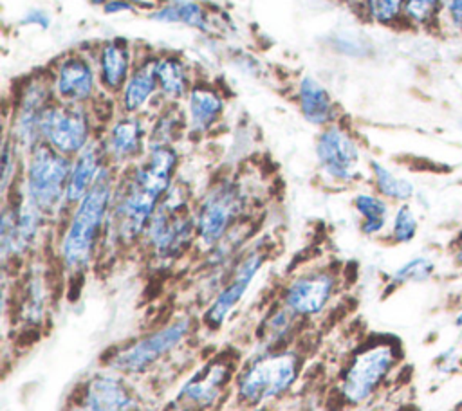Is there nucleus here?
Returning <instances> with one entry per match:
<instances>
[{
  "label": "nucleus",
  "instance_id": "nucleus-1",
  "mask_svg": "<svg viewBox=\"0 0 462 411\" xmlns=\"http://www.w3.org/2000/svg\"><path fill=\"white\" fill-rule=\"evenodd\" d=\"M177 164L173 144H150L146 153L119 175L103 245L128 247L143 240L155 209L173 186Z\"/></svg>",
  "mask_w": 462,
  "mask_h": 411
},
{
  "label": "nucleus",
  "instance_id": "nucleus-2",
  "mask_svg": "<svg viewBox=\"0 0 462 411\" xmlns=\"http://www.w3.org/2000/svg\"><path fill=\"white\" fill-rule=\"evenodd\" d=\"M117 178V169L108 164L92 189L70 207L58 243L60 263L69 276L83 274L101 251Z\"/></svg>",
  "mask_w": 462,
  "mask_h": 411
},
{
  "label": "nucleus",
  "instance_id": "nucleus-3",
  "mask_svg": "<svg viewBox=\"0 0 462 411\" xmlns=\"http://www.w3.org/2000/svg\"><path fill=\"white\" fill-rule=\"evenodd\" d=\"M72 159L40 142L23 155L22 175L16 189L49 218L67 209L65 195Z\"/></svg>",
  "mask_w": 462,
  "mask_h": 411
},
{
  "label": "nucleus",
  "instance_id": "nucleus-4",
  "mask_svg": "<svg viewBox=\"0 0 462 411\" xmlns=\"http://www.w3.org/2000/svg\"><path fill=\"white\" fill-rule=\"evenodd\" d=\"M143 240L152 256L159 261H173L180 258L197 240L195 209L182 186L173 182L168 189L155 209Z\"/></svg>",
  "mask_w": 462,
  "mask_h": 411
},
{
  "label": "nucleus",
  "instance_id": "nucleus-5",
  "mask_svg": "<svg viewBox=\"0 0 462 411\" xmlns=\"http://www.w3.org/2000/svg\"><path fill=\"white\" fill-rule=\"evenodd\" d=\"M247 196L233 178H220L209 186L195 207L197 242L204 249L215 247L238 224L245 213Z\"/></svg>",
  "mask_w": 462,
  "mask_h": 411
},
{
  "label": "nucleus",
  "instance_id": "nucleus-6",
  "mask_svg": "<svg viewBox=\"0 0 462 411\" xmlns=\"http://www.w3.org/2000/svg\"><path fill=\"white\" fill-rule=\"evenodd\" d=\"M54 101L49 70L32 72L16 87L7 137L23 155L42 142V119Z\"/></svg>",
  "mask_w": 462,
  "mask_h": 411
},
{
  "label": "nucleus",
  "instance_id": "nucleus-7",
  "mask_svg": "<svg viewBox=\"0 0 462 411\" xmlns=\"http://www.w3.org/2000/svg\"><path fill=\"white\" fill-rule=\"evenodd\" d=\"M300 357L291 350H267L240 373L236 389L245 404H262L283 395L298 379Z\"/></svg>",
  "mask_w": 462,
  "mask_h": 411
},
{
  "label": "nucleus",
  "instance_id": "nucleus-8",
  "mask_svg": "<svg viewBox=\"0 0 462 411\" xmlns=\"http://www.w3.org/2000/svg\"><path fill=\"white\" fill-rule=\"evenodd\" d=\"M96 126L94 105L54 101L42 119V142L72 159L97 137Z\"/></svg>",
  "mask_w": 462,
  "mask_h": 411
},
{
  "label": "nucleus",
  "instance_id": "nucleus-9",
  "mask_svg": "<svg viewBox=\"0 0 462 411\" xmlns=\"http://www.w3.org/2000/svg\"><path fill=\"white\" fill-rule=\"evenodd\" d=\"M47 218L18 189L4 198L0 218V254L4 265L25 258L36 247Z\"/></svg>",
  "mask_w": 462,
  "mask_h": 411
},
{
  "label": "nucleus",
  "instance_id": "nucleus-10",
  "mask_svg": "<svg viewBox=\"0 0 462 411\" xmlns=\"http://www.w3.org/2000/svg\"><path fill=\"white\" fill-rule=\"evenodd\" d=\"M397 346L392 341H375L361 348L346 364L339 391L348 404H361L381 386L397 362Z\"/></svg>",
  "mask_w": 462,
  "mask_h": 411
},
{
  "label": "nucleus",
  "instance_id": "nucleus-11",
  "mask_svg": "<svg viewBox=\"0 0 462 411\" xmlns=\"http://www.w3.org/2000/svg\"><path fill=\"white\" fill-rule=\"evenodd\" d=\"M189 319L182 317L143 335L141 339L110 353L106 359L108 370L123 375H137L146 371L184 341V337L189 333Z\"/></svg>",
  "mask_w": 462,
  "mask_h": 411
},
{
  "label": "nucleus",
  "instance_id": "nucleus-12",
  "mask_svg": "<svg viewBox=\"0 0 462 411\" xmlns=\"http://www.w3.org/2000/svg\"><path fill=\"white\" fill-rule=\"evenodd\" d=\"M314 153L318 168L330 182L346 186L361 178L363 151L359 141L341 123L319 128Z\"/></svg>",
  "mask_w": 462,
  "mask_h": 411
},
{
  "label": "nucleus",
  "instance_id": "nucleus-13",
  "mask_svg": "<svg viewBox=\"0 0 462 411\" xmlns=\"http://www.w3.org/2000/svg\"><path fill=\"white\" fill-rule=\"evenodd\" d=\"M56 101L69 105H96L105 96L94 61V52L70 50L49 68Z\"/></svg>",
  "mask_w": 462,
  "mask_h": 411
},
{
  "label": "nucleus",
  "instance_id": "nucleus-14",
  "mask_svg": "<svg viewBox=\"0 0 462 411\" xmlns=\"http://www.w3.org/2000/svg\"><path fill=\"white\" fill-rule=\"evenodd\" d=\"M148 132L150 124L144 115L119 114L114 117L99 137L108 164L116 169L135 164L148 150Z\"/></svg>",
  "mask_w": 462,
  "mask_h": 411
},
{
  "label": "nucleus",
  "instance_id": "nucleus-15",
  "mask_svg": "<svg viewBox=\"0 0 462 411\" xmlns=\"http://www.w3.org/2000/svg\"><path fill=\"white\" fill-rule=\"evenodd\" d=\"M265 261V252L262 249H251L247 254L240 256V260L233 265V272L227 281L213 297L211 305L204 314V321L211 328L222 326L226 317L235 310V306L242 301L245 292L249 290L253 279L260 272Z\"/></svg>",
  "mask_w": 462,
  "mask_h": 411
},
{
  "label": "nucleus",
  "instance_id": "nucleus-16",
  "mask_svg": "<svg viewBox=\"0 0 462 411\" xmlns=\"http://www.w3.org/2000/svg\"><path fill=\"white\" fill-rule=\"evenodd\" d=\"M336 290V276L330 270H310L296 276L283 290V305L298 317L319 314Z\"/></svg>",
  "mask_w": 462,
  "mask_h": 411
},
{
  "label": "nucleus",
  "instance_id": "nucleus-17",
  "mask_svg": "<svg viewBox=\"0 0 462 411\" xmlns=\"http://www.w3.org/2000/svg\"><path fill=\"white\" fill-rule=\"evenodd\" d=\"M135 395L121 373L101 371L92 375L72 411H135Z\"/></svg>",
  "mask_w": 462,
  "mask_h": 411
},
{
  "label": "nucleus",
  "instance_id": "nucleus-18",
  "mask_svg": "<svg viewBox=\"0 0 462 411\" xmlns=\"http://www.w3.org/2000/svg\"><path fill=\"white\" fill-rule=\"evenodd\" d=\"M94 61L105 96L117 97L128 81L137 52L125 38H108L94 47Z\"/></svg>",
  "mask_w": 462,
  "mask_h": 411
},
{
  "label": "nucleus",
  "instance_id": "nucleus-19",
  "mask_svg": "<svg viewBox=\"0 0 462 411\" xmlns=\"http://www.w3.org/2000/svg\"><path fill=\"white\" fill-rule=\"evenodd\" d=\"M155 56L157 54L152 52L137 54L132 74L117 96V106L121 114L144 115L150 106L159 105Z\"/></svg>",
  "mask_w": 462,
  "mask_h": 411
},
{
  "label": "nucleus",
  "instance_id": "nucleus-20",
  "mask_svg": "<svg viewBox=\"0 0 462 411\" xmlns=\"http://www.w3.org/2000/svg\"><path fill=\"white\" fill-rule=\"evenodd\" d=\"M186 128L191 133L204 135L211 132L226 112V96L215 83L195 79L182 101Z\"/></svg>",
  "mask_w": 462,
  "mask_h": 411
},
{
  "label": "nucleus",
  "instance_id": "nucleus-21",
  "mask_svg": "<svg viewBox=\"0 0 462 411\" xmlns=\"http://www.w3.org/2000/svg\"><path fill=\"white\" fill-rule=\"evenodd\" d=\"M231 377L229 364L224 361H213L195 371L180 388L177 402L184 409L202 411L211 407L222 395Z\"/></svg>",
  "mask_w": 462,
  "mask_h": 411
},
{
  "label": "nucleus",
  "instance_id": "nucleus-22",
  "mask_svg": "<svg viewBox=\"0 0 462 411\" xmlns=\"http://www.w3.org/2000/svg\"><path fill=\"white\" fill-rule=\"evenodd\" d=\"M296 103L301 117L318 128L337 123L339 110L328 88L314 76L305 74L296 83Z\"/></svg>",
  "mask_w": 462,
  "mask_h": 411
},
{
  "label": "nucleus",
  "instance_id": "nucleus-23",
  "mask_svg": "<svg viewBox=\"0 0 462 411\" xmlns=\"http://www.w3.org/2000/svg\"><path fill=\"white\" fill-rule=\"evenodd\" d=\"M108 166L103 144L99 135L76 157H72L69 184H67V195L65 204L67 209L76 206L96 184L103 169Z\"/></svg>",
  "mask_w": 462,
  "mask_h": 411
},
{
  "label": "nucleus",
  "instance_id": "nucleus-24",
  "mask_svg": "<svg viewBox=\"0 0 462 411\" xmlns=\"http://www.w3.org/2000/svg\"><path fill=\"white\" fill-rule=\"evenodd\" d=\"M155 76L161 105L182 103L191 85L195 83L188 61L173 52H162L155 56Z\"/></svg>",
  "mask_w": 462,
  "mask_h": 411
},
{
  "label": "nucleus",
  "instance_id": "nucleus-25",
  "mask_svg": "<svg viewBox=\"0 0 462 411\" xmlns=\"http://www.w3.org/2000/svg\"><path fill=\"white\" fill-rule=\"evenodd\" d=\"M148 18L157 23L184 25L204 32L211 31V14L197 0H164L148 11Z\"/></svg>",
  "mask_w": 462,
  "mask_h": 411
},
{
  "label": "nucleus",
  "instance_id": "nucleus-26",
  "mask_svg": "<svg viewBox=\"0 0 462 411\" xmlns=\"http://www.w3.org/2000/svg\"><path fill=\"white\" fill-rule=\"evenodd\" d=\"M352 207L359 216V231L365 236H379L390 225V204L375 191L354 195Z\"/></svg>",
  "mask_w": 462,
  "mask_h": 411
},
{
  "label": "nucleus",
  "instance_id": "nucleus-27",
  "mask_svg": "<svg viewBox=\"0 0 462 411\" xmlns=\"http://www.w3.org/2000/svg\"><path fill=\"white\" fill-rule=\"evenodd\" d=\"M368 169L375 193H379L388 202L406 204L415 196V184L410 178L388 168L384 162L370 159Z\"/></svg>",
  "mask_w": 462,
  "mask_h": 411
},
{
  "label": "nucleus",
  "instance_id": "nucleus-28",
  "mask_svg": "<svg viewBox=\"0 0 462 411\" xmlns=\"http://www.w3.org/2000/svg\"><path fill=\"white\" fill-rule=\"evenodd\" d=\"M49 303V290L47 281L40 272H32L27 278V283L23 287L22 297H20V317L25 324L36 326L45 319Z\"/></svg>",
  "mask_w": 462,
  "mask_h": 411
},
{
  "label": "nucleus",
  "instance_id": "nucleus-29",
  "mask_svg": "<svg viewBox=\"0 0 462 411\" xmlns=\"http://www.w3.org/2000/svg\"><path fill=\"white\" fill-rule=\"evenodd\" d=\"M186 126L184 112L177 105H161L153 123H150L148 146L150 144H173L179 132Z\"/></svg>",
  "mask_w": 462,
  "mask_h": 411
},
{
  "label": "nucleus",
  "instance_id": "nucleus-30",
  "mask_svg": "<svg viewBox=\"0 0 462 411\" xmlns=\"http://www.w3.org/2000/svg\"><path fill=\"white\" fill-rule=\"evenodd\" d=\"M298 319L296 314H292L283 303L280 308L273 310L260 324L258 328V341L267 348V350H276L282 341H285L292 328L294 321Z\"/></svg>",
  "mask_w": 462,
  "mask_h": 411
},
{
  "label": "nucleus",
  "instance_id": "nucleus-31",
  "mask_svg": "<svg viewBox=\"0 0 462 411\" xmlns=\"http://www.w3.org/2000/svg\"><path fill=\"white\" fill-rule=\"evenodd\" d=\"M406 0H363L359 13L375 25L397 27L404 23Z\"/></svg>",
  "mask_w": 462,
  "mask_h": 411
},
{
  "label": "nucleus",
  "instance_id": "nucleus-32",
  "mask_svg": "<svg viewBox=\"0 0 462 411\" xmlns=\"http://www.w3.org/2000/svg\"><path fill=\"white\" fill-rule=\"evenodd\" d=\"M419 233V218L410 202L397 204L388 225V238L397 245L411 243Z\"/></svg>",
  "mask_w": 462,
  "mask_h": 411
},
{
  "label": "nucleus",
  "instance_id": "nucleus-33",
  "mask_svg": "<svg viewBox=\"0 0 462 411\" xmlns=\"http://www.w3.org/2000/svg\"><path fill=\"white\" fill-rule=\"evenodd\" d=\"M440 0H406L404 23L413 29H439Z\"/></svg>",
  "mask_w": 462,
  "mask_h": 411
},
{
  "label": "nucleus",
  "instance_id": "nucleus-34",
  "mask_svg": "<svg viewBox=\"0 0 462 411\" xmlns=\"http://www.w3.org/2000/svg\"><path fill=\"white\" fill-rule=\"evenodd\" d=\"M435 272V261L430 256L419 254L401 263L390 276L392 285H408L428 281Z\"/></svg>",
  "mask_w": 462,
  "mask_h": 411
},
{
  "label": "nucleus",
  "instance_id": "nucleus-35",
  "mask_svg": "<svg viewBox=\"0 0 462 411\" xmlns=\"http://www.w3.org/2000/svg\"><path fill=\"white\" fill-rule=\"evenodd\" d=\"M23 155L22 150L5 135L4 146H2V196L7 198L9 191L16 189L22 175V166H23Z\"/></svg>",
  "mask_w": 462,
  "mask_h": 411
},
{
  "label": "nucleus",
  "instance_id": "nucleus-36",
  "mask_svg": "<svg viewBox=\"0 0 462 411\" xmlns=\"http://www.w3.org/2000/svg\"><path fill=\"white\" fill-rule=\"evenodd\" d=\"M439 29L448 36L462 38V0H440Z\"/></svg>",
  "mask_w": 462,
  "mask_h": 411
},
{
  "label": "nucleus",
  "instance_id": "nucleus-37",
  "mask_svg": "<svg viewBox=\"0 0 462 411\" xmlns=\"http://www.w3.org/2000/svg\"><path fill=\"white\" fill-rule=\"evenodd\" d=\"M18 23H20L22 27H36V29L45 31V29L51 27L52 16H51V13H49L47 9H43V7H31V9H27V11H23V14H22L20 20H18Z\"/></svg>",
  "mask_w": 462,
  "mask_h": 411
},
{
  "label": "nucleus",
  "instance_id": "nucleus-38",
  "mask_svg": "<svg viewBox=\"0 0 462 411\" xmlns=\"http://www.w3.org/2000/svg\"><path fill=\"white\" fill-rule=\"evenodd\" d=\"M462 359V353L457 346H451L448 350H444L439 359H437V370L440 373H453L458 366V361Z\"/></svg>",
  "mask_w": 462,
  "mask_h": 411
},
{
  "label": "nucleus",
  "instance_id": "nucleus-39",
  "mask_svg": "<svg viewBox=\"0 0 462 411\" xmlns=\"http://www.w3.org/2000/svg\"><path fill=\"white\" fill-rule=\"evenodd\" d=\"M143 5L137 0H110L101 7L105 14H121V13H137Z\"/></svg>",
  "mask_w": 462,
  "mask_h": 411
},
{
  "label": "nucleus",
  "instance_id": "nucleus-40",
  "mask_svg": "<svg viewBox=\"0 0 462 411\" xmlns=\"http://www.w3.org/2000/svg\"><path fill=\"white\" fill-rule=\"evenodd\" d=\"M451 258L458 267H462V229L451 240Z\"/></svg>",
  "mask_w": 462,
  "mask_h": 411
},
{
  "label": "nucleus",
  "instance_id": "nucleus-41",
  "mask_svg": "<svg viewBox=\"0 0 462 411\" xmlns=\"http://www.w3.org/2000/svg\"><path fill=\"white\" fill-rule=\"evenodd\" d=\"M455 326H457V328H462V308H460L458 314L455 315Z\"/></svg>",
  "mask_w": 462,
  "mask_h": 411
},
{
  "label": "nucleus",
  "instance_id": "nucleus-42",
  "mask_svg": "<svg viewBox=\"0 0 462 411\" xmlns=\"http://www.w3.org/2000/svg\"><path fill=\"white\" fill-rule=\"evenodd\" d=\"M90 4H94V5H99V7H103L105 4H108L110 0H88Z\"/></svg>",
  "mask_w": 462,
  "mask_h": 411
},
{
  "label": "nucleus",
  "instance_id": "nucleus-43",
  "mask_svg": "<svg viewBox=\"0 0 462 411\" xmlns=\"http://www.w3.org/2000/svg\"><path fill=\"white\" fill-rule=\"evenodd\" d=\"M361 2H363V0H348V4L354 5V7H357V9H361Z\"/></svg>",
  "mask_w": 462,
  "mask_h": 411
},
{
  "label": "nucleus",
  "instance_id": "nucleus-44",
  "mask_svg": "<svg viewBox=\"0 0 462 411\" xmlns=\"http://www.w3.org/2000/svg\"><path fill=\"white\" fill-rule=\"evenodd\" d=\"M254 411H265V409H254Z\"/></svg>",
  "mask_w": 462,
  "mask_h": 411
}]
</instances>
